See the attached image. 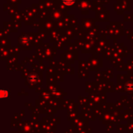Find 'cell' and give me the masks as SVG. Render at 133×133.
Returning a JSON list of instances; mask_svg holds the SVG:
<instances>
[{"instance_id": "1", "label": "cell", "mask_w": 133, "mask_h": 133, "mask_svg": "<svg viewBox=\"0 0 133 133\" xmlns=\"http://www.w3.org/2000/svg\"><path fill=\"white\" fill-rule=\"evenodd\" d=\"M62 1L66 5H71L75 2V0H62Z\"/></svg>"}]
</instances>
